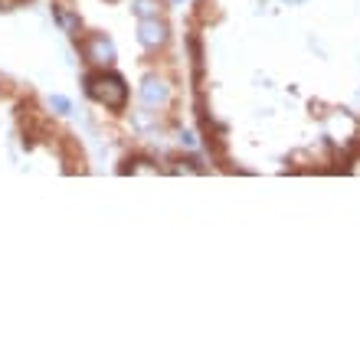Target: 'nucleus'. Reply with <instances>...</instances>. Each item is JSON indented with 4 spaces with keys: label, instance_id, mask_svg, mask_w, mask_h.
<instances>
[{
    "label": "nucleus",
    "instance_id": "f257e3e1",
    "mask_svg": "<svg viewBox=\"0 0 360 360\" xmlns=\"http://www.w3.org/2000/svg\"><path fill=\"white\" fill-rule=\"evenodd\" d=\"M86 92L92 95L98 105H105V108H122V105L128 102V86H124L118 76H108V72H89Z\"/></svg>",
    "mask_w": 360,
    "mask_h": 360
},
{
    "label": "nucleus",
    "instance_id": "f03ea898",
    "mask_svg": "<svg viewBox=\"0 0 360 360\" xmlns=\"http://www.w3.org/2000/svg\"><path fill=\"white\" fill-rule=\"evenodd\" d=\"M82 56H86L89 63H95V66H108V63L115 59L112 39L105 37V33H95V37H89L86 43H82Z\"/></svg>",
    "mask_w": 360,
    "mask_h": 360
},
{
    "label": "nucleus",
    "instance_id": "7ed1b4c3",
    "mask_svg": "<svg viewBox=\"0 0 360 360\" xmlns=\"http://www.w3.org/2000/svg\"><path fill=\"white\" fill-rule=\"evenodd\" d=\"M138 33H141V43L148 49H158L167 43V23L161 17H144L138 20Z\"/></svg>",
    "mask_w": 360,
    "mask_h": 360
},
{
    "label": "nucleus",
    "instance_id": "20e7f679",
    "mask_svg": "<svg viewBox=\"0 0 360 360\" xmlns=\"http://www.w3.org/2000/svg\"><path fill=\"white\" fill-rule=\"evenodd\" d=\"M141 98L148 105H164V102H167V86H164V82H158V79H151V82H144Z\"/></svg>",
    "mask_w": 360,
    "mask_h": 360
},
{
    "label": "nucleus",
    "instance_id": "39448f33",
    "mask_svg": "<svg viewBox=\"0 0 360 360\" xmlns=\"http://www.w3.org/2000/svg\"><path fill=\"white\" fill-rule=\"evenodd\" d=\"M49 105H53L56 112H69V102L63 98V95H53V98H49Z\"/></svg>",
    "mask_w": 360,
    "mask_h": 360
}]
</instances>
